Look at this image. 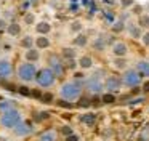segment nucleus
I'll return each instance as SVG.
<instances>
[{
	"label": "nucleus",
	"mask_w": 149,
	"mask_h": 141,
	"mask_svg": "<svg viewBox=\"0 0 149 141\" xmlns=\"http://www.w3.org/2000/svg\"><path fill=\"white\" fill-rule=\"evenodd\" d=\"M84 90V82H79L75 79H66L58 88V98L66 103H75L82 98Z\"/></svg>",
	"instance_id": "f257e3e1"
},
{
	"label": "nucleus",
	"mask_w": 149,
	"mask_h": 141,
	"mask_svg": "<svg viewBox=\"0 0 149 141\" xmlns=\"http://www.w3.org/2000/svg\"><path fill=\"white\" fill-rule=\"evenodd\" d=\"M39 69H40V67H37V64L27 63V61H21V63L16 66V75H15V77H16L21 83H24V85L36 83Z\"/></svg>",
	"instance_id": "f03ea898"
},
{
	"label": "nucleus",
	"mask_w": 149,
	"mask_h": 141,
	"mask_svg": "<svg viewBox=\"0 0 149 141\" xmlns=\"http://www.w3.org/2000/svg\"><path fill=\"white\" fill-rule=\"evenodd\" d=\"M56 80H58V77L55 75V72L48 66H43L39 69V74H37V79H36V85L40 90H48V88H53L56 85Z\"/></svg>",
	"instance_id": "7ed1b4c3"
},
{
	"label": "nucleus",
	"mask_w": 149,
	"mask_h": 141,
	"mask_svg": "<svg viewBox=\"0 0 149 141\" xmlns=\"http://www.w3.org/2000/svg\"><path fill=\"white\" fill-rule=\"evenodd\" d=\"M84 88L90 95H95V96L103 95L104 93V77H101V74L88 75L84 82Z\"/></svg>",
	"instance_id": "20e7f679"
},
{
	"label": "nucleus",
	"mask_w": 149,
	"mask_h": 141,
	"mask_svg": "<svg viewBox=\"0 0 149 141\" xmlns=\"http://www.w3.org/2000/svg\"><path fill=\"white\" fill-rule=\"evenodd\" d=\"M23 120H24L23 114H21V111H18V109H13V111L5 112V114H0V127L7 128V130H13V128L18 127Z\"/></svg>",
	"instance_id": "39448f33"
},
{
	"label": "nucleus",
	"mask_w": 149,
	"mask_h": 141,
	"mask_svg": "<svg viewBox=\"0 0 149 141\" xmlns=\"http://www.w3.org/2000/svg\"><path fill=\"white\" fill-rule=\"evenodd\" d=\"M47 66L55 72V75L58 79H64L66 75V66H64V59L61 58V54H56V53H52L48 58H47Z\"/></svg>",
	"instance_id": "423d86ee"
},
{
	"label": "nucleus",
	"mask_w": 149,
	"mask_h": 141,
	"mask_svg": "<svg viewBox=\"0 0 149 141\" xmlns=\"http://www.w3.org/2000/svg\"><path fill=\"white\" fill-rule=\"evenodd\" d=\"M120 77H122V83L123 87H127V88H138L139 85L143 83V77L139 75V72L135 69V67H130V69H127L123 74H120Z\"/></svg>",
	"instance_id": "0eeeda50"
},
{
	"label": "nucleus",
	"mask_w": 149,
	"mask_h": 141,
	"mask_svg": "<svg viewBox=\"0 0 149 141\" xmlns=\"http://www.w3.org/2000/svg\"><path fill=\"white\" fill-rule=\"evenodd\" d=\"M123 87L122 83V77L119 74H109V75L104 77V93H116L120 91V88Z\"/></svg>",
	"instance_id": "6e6552de"
},
{
	"label": "nucleus",
	"mask_w": 149,
	"mask_h": 141,
	"mask_svg": "<svg viewBox=\"0 0 149 141\" xmlns=\"http://www.w3.org/2000/svg\"><path fill=\"white\" fill-rule=\"evenodd\" d=\"M13 75H16V67L10 58L2 56L0 58V79L2 80H10Z\"/></svg>",
	"instance_id": "1a4fd4ad"
},
{
	"label": "nucleus",
	"mask_w": 149,
	"mask_h": 141,
	"mask_svg": "<svg viewBox=\"0 0 149 141\" xmlns=\"http://www.w3.org/2000/svg\"><path fill=\"white\" fill-rule=\"evenodd\" d=\"M109 53L112 58H127L130 53V47L125 40H120L117 38L112 45L109 47Z\"/></svg>",
	"instance_id": "9d476101"
},
{
	"label": "nucleus",
	"mask_w": 149,
	"mask_h": 141,
	"mask_svg": "<svg viewBox=\"0 0 149 141\" xmlns=\"http://www.w3.org/2000/svg\"><path fill=\"white\" fill-rule=\"evenodd\" d=\"M143 27L138 24V21L136 19H130V21H127V32L125 34L128 35V38H132V40H141V35H143Z\"/></svg>",
	"instance_id": "9b49d317"
},
{
	"label": "nucleus",
	"mask_w": 149,
	"mask_h": 141,
	"mask_svg": "<svg viewBox=\"0 0 149 141\" xmlns=\"http://www.w3.org/2000/svg\"><path fill=\"white\" fill-rule=\"evenodd\" d=\"M13 135L18 138H24V136H29L31 133H34V124L29 120H23L18 127H15L13 130Z\"/></svg>",
	"instance_id": "f8f14e48"
},
{
	"label": "nucleus",
	"mask_w": 149,
	"mask_h": 141,
	"mask_svg": "<svg viewBox=\"0 0 149 141\" xmlns=\"http://www.w3.org/2000/svg\"><path fill=\"white\" fill-rule=\"evenodd\" d=\"M5 34H7L8 37H13V38H18V40H19V38L24 35L23 34V26H21L18 21H10Z\"/></svg>",
	"instance_id": "ddd939ff"
},
{
	"label": "nucleus",
	"mask_w": 149,
	"mask_h": 141,
	"mask_svg": "<svg viewBox=\"0 0 149 141\" xmlns=\"http://www.w3.org/2000/svg\"><path fill=\"white\" fill-rule=\"evenodd\" d=\"M77 61H79V67L82 70H90L95 67V58L90 53H82Z\"/></svg>",
	"instance_id": "4468645a"
},
{
	"label": "nucleus",
	"mask_w": 149,
	"mask_h": 141,
	"mask_svg": "<svg viewBox=\"0 0 149 141\" xmlns=\"http://www.w3.org/2000/svg\"><path fill=\"white\" fill-rule=\"evenodd\" d=\"M111 66H112L114 70H117V72L123 74L127 69H130V61L127 59V58H112V61H111Z\"/></svg>",
	"instance_id": "2eb2a0df"
},
{
	"label": "nucleus",
	"mask_w": 149,
	"mask_h": 141,
	"mask_svg": "<svg viewBox=\"0 0 149 141\" xmlns=\"http://www.w3.org/2000/svg\"><path fill=\"white\" fill-rule=\"evenodd\" d=\"M91 43V40H90V35L87 34V32H82V34H79V35H75L74 38H72V47L74 48H87L88 45Z\"/></svg>",
	"instance_id": "dca6fc26"
},
{
	"label": "nucleus",
	"mask_w": 149,
	"mask_h": 141,
	"mask_svg": "<svg viewBox=\"0 0 149 141\" xmlns=\"http://www.w3.org/2000/svg\"><path fill=\"white\" fill-rule=\"evenodd\" d=\"M23 59L27 61V63L37 64V63H40V59H42V51L37 50V48H31V50H26V51L23 53Z\"/></svg>",
	"instance_id": "f3484780"
},
{
	"label": "nucleus",
	"mask_w": 149,
	"mask_h": 141,
	"mask_svg": "<svg viewBox=\"0 0 149 141\" xmlns=\"http://www.w3.org/2000/svg\"><path fill=\"white\" fill-rule=\"evenodd\" d=\"M34 31H36L37 35H50V32L53 31V26L50 21L47 19H40L36 26H34Z\"/></svg>",
	"instance_id": "a211bd4d"
},
{
	"label": "nucleus",
	"mask_w": 149,
	"mask_h": 141,
	"mask_svg": "<svg viewBox=\"0 0 149 141\" xmlns=\"http://www.w3.org/2000/svg\"><path fill=\"white\" fill-rule=\"evenodd\" d=\"M18 47L23 48L24 51L26 50H31V48H36V37L31 34H24L23 37L18 40Z\"/></svg>",
	"instance_id": "6ab92c4d"
},
{
	"label": "nucleus",
	"mask_w": 149,
	"mask_h": 141,
	"mask_svg": "<svg viewBox=\"0 0 149 141\" xmlns=\"http://www.w3.org/2000/svg\"><path fill=\"white\" fill-rule=\"evenodd\" d=\"M135 67L136 70L139 72V75L143 77V79H149V59H146V58H143V59H138L135 63Z\"/></svg>",
	"instance_id": "aec40b11"
},
{
	"label": "nucleus",
	"mask_w": 149,
	"mask_h": 141,
	"mask_svg": "<svg viewBox=\"0 0 149 141\" xmlns=\"http://www.w3.org/2000/svg\"><path fill=\"white\" fill-rule=\"evenodd\" d=\"M68 31H69V34H72L74 37L79 34H82V32H85L84 21H82V19H74V21H71L68 24Z\"/></svg>",
	"instance_id": "412c9836"
},
{
	"label": "nucleus",
	"mask_w": 149,
	"mask_h": 141,
	"mask_svg": "<svg viewBox=\"0 0 149 141\" xmlns=\"http://www.w3.org/2000/svg\"><path fill=\"white\" fill-rule=\"evenodd\" d=\"M91 48H93L95 51H104L107 48V38H106V34H101V35H98L96 38H93L91 40Z\"/></svg>",
	"instance_id": "4be33fe9"
},
{
	"label": "nucleus",
	"mask_w": 149,
	"mask_h": 141,
	"mask_svg": "<svg viewBox=\"0 0 149 141\" xmlns=\"http://www.w3.org/2000/svg\"><path fill=\"white\" fill-rule=\"evenodd\" d=\"M111 32H112L114 35H120V34H123V32H127V21L122 18L114 19L112 24H111Z\"/></svg>",
	"instance_id": "5701e85b"
},
{
	"label": "nucleus",
	"mask_w": 149,
	"mask_h": 141,
	"mask_svg": "<svg viewBox=\"0 0 149 141\" xmlns=\"http://www.w3.org/2000/svg\"><path fill=\"white\" fill-rule=\"evenodd\" d=\"M59 54H61V58L64 61H68V59H79V51H77V48H74V47H63L61 48V51H59Z\"/></svg>",
	"instance_id": "b1692460"
},
{
	"label": "nucleus",
	"mask_w": 149,
	"mask_h": 141,
	"mask_svg": "<svg viewBox=\"0 0 149 141\" xmlns=\"http://www.w3.org/2000/svg\"><path fill=\"white\" fill-rule=\"evenodd\" d=\"M36 48L40 51L52 48V38L48 35H37L36 37Z\"/></svg>",
	"instance_id": "393cba45"
},
{
	"label": "nucleus",
	"mask_w": 149,
	"mask_h": 141,
	"mask_svg": "<svg viewBox=\"0 0 149 141\" xmlns=\"http://www.w3.org/2000/svg\"><path fill=\"white\" fill-rule=\"evenodd\" d=\"M79 120H80V124L87 125V127H95V124L98 120V115L95 112H85V114H82L79 117Z\"/></svg>",
	"instance_id": "a878e982"
},
{
	"label": "nucleus",
	"mask_w": 149,
	"mask_h": 141,
	"mask_svg": "<svg viewBox=\"0 0 149 141\" xmlns=\"http://www.w3.org/2000/svg\"><path fill=\"white\" fill-rule=\"evenodd\" d=\"M16 109V103L10 98H2L0 99V114H5V112H10Z\"/></svg>",
	"instance_id": "bb28decb"
},
{
	"label": "nucleus",
	"mask_w": 149,
	"mask_h": 141,
	"mask_svg": "<svg viewBox=\"0 0 149 141\" xmlns=\"http://www.w3.org/2000/svg\"><path fill=\"white\" fill-rule=\"evenodd\" d=\"M37 22H39V21H37L36 13H32V11L24 13V16H23V24H26V26H36Z\"/></svg>",
	"instance_id": "cd10ccee"
},
{
	"label": "nucleus",
	"mask_w": 149,
	"mask_h": 141,
	"mask_svg": "<svg viewBox=\"0 0 149 141\" xmlns=\"http://www.w3.org/2000/svg\"><path fill=\"white\" fill-rule=\"evenodd\" d=\"M136 21L143 27V31H149V11H144L143 15H139L136 18Z\"/></svg>",
	"instance_id": "c85d7f7f"
},
{
	"label": "nucleus",
	"mask_w": 149,
	"mask_h": 141,
	"mask_svg": "<svg viewBox=\"0 0 149 141\" xmlns=\"http://www.w3.org/2000/svg\"><path fill=\"white\" fill-rule=\"evenodd\" d=\"M58 140V133L55 130H47L39 136V141H56Z\"/></svg>",
	"instance_id": "c756f323"
},
{
	"label": "nucleus",
	"mask_w": 149,
	"mask_h": 141,
	"mask_svg": "<svg viewBox=\"0 0 149 141\" xmlns=\"http://www.w3.org/2000/svg\"><path fill=\"white\" fill-rule=\"evenodd\" d=\"M64 66H66V70L68 72H72V74H75L80 67H79V61L77 59H68V61H64Z\"/></svg>",
	"instance_id": "7c9ffc66"
},
{
	"label": "nucleus",
	"mask_w": 149,
	"mask_h": 141,
	"mask_svg": "<svg viewBox=\"0 0 149 141\" xmlns=\"http://www.w3.org/2000/svg\"><path fill=\"white\" fill-rule=\"evenodd\" d=\"M101 103H104V104H114L116 103V95H112V93H103L101 95Z\"/></svg>",
	"instance_id": "2f4dec72"
},
{
	"label": "nucleus",
	"mask_w": 149,
	"mask_h": 141,
	"mask_svg": "<svg viewBox=\"0 0 149 141\" xmlns=\"http://www.w3.org/2000/svg\"><path fill=\"white\" fill-rule=\"evenodd\" d=\"M119 5L122 10H132L136 5V0H119Z\"/></svg>",
	"instance_id": "473e14b6"
},
{
	"label": "nucleus",
	"mask_w": 149,
	"mask_h": 141,
	"mask_svg": "<svg viewBox=\"0 0 149 141\" xmlns=\"http://www.w3.org/2000/svg\"><path fill=\"white\" fill-rule=\"evenodd\" d=\"M139 43L143 45L144 48H149V31H144L141 35V40H139Z\"/></svg>",
	"instance_id": "72a5a7b5"
},
{
	"label": "nucleus",
	"mask_w": 149,
	"mask_h": 141,
	"mask_svg": "<svg viewBox=\"0 0 149 141\" xmlns=\"http://www.w3.org/2000/svg\"><path fill=\"white\" fill-rule=\"evenodd\" d=\"M132 13H133V15L136 16V18H138L139 15H143V13H144V8H143V6L139 5V3H136V5H135V6H133V8H132Z\"/></svg>",
	"instance_id": "f704fd0d"
},
{
	"label": "nucleus",
	"mask_w": 149,
	"mask_h": 141,
	"mask_svg": "<svg viewBox=\"0 0 149 141\" xmlns=\"http://www.w3.org/2000/svg\"><path fill=\"white\" fill-rule=\"evenodd\" d=\"M61 133L68 138V136H71V135H74V130H72L71 125H64V127H61Z\"/></svg>",
	"instance_id": "c9c22d12"
},
{
	"label": "nucleus",
	"mask_w": 149,
	"mask_h": 141,
	"mask_svg": "<svg viewBox=\"0 0 149 141\" xmlns=\"http://www.w3.org/2000/svg\"><path fill=\"white\" fill-rule=\"evenodd\" d=\"M8 24H10V21H7V19L2 16V18H0V31H7Z\"/></svg>",
	"instance_id": "e433bc0d"
},
{
	"label": "nucleus",
	"mask_w": 149,
	"mask_h": 141,
	"mask_svg": "<svg viewBox=\"0 0 149 141\" xmlns=\"http://www.w3.org/2000/svg\"><path fill=\"white\" fill-rule=\"evenodd\" d=\"M50 117L48 112H37V120H47Z\"/></svg>",
	"instance_id": "4c0bfd02"
},
{
	"label": "nucleus",
	"mask_w": 149,
	"mask_h": 141,
	"mask_svg": "<svg viewBox=\"0 0 149 141\" xmlns=\"http://www.w3.org/2000/svg\"><path fill=\"white\" fill-rule=\"evenodd\" d=\"M66 141H80V136H79V135H71V136H68L66 138Z\"/></svg>",
	"instance_id": "58836bf2"
},
{
	"label": "nucleus",
	"mask_w": 149,
	"mask_h": 141,
	"mask_svg": "<svg viewBox=\"0 0 149 141\" xmlns=\"http://www.w3.org/2000/svg\"><path fill=\"white\" fill-rule=\"evenodd\" d=\"M42 99H43V101H52V99H53V95H52V93H43Z\"/></svg>",
	"instance_id": "ea45409f"
},
{
	"label": "nucleus",
	"mask_w": 149,
	"mask_h": 141,
	"mask_svg": "<svg viewBox=\"0 0 149 141\" xmlns=\"http://www.w3.org/2000/svg\"><path fill=\"white\" fill-rule=\"evenodd\" d=\"M88 104H90V101H88V99H85V98L79 99V106H84V107H85V106H88Z\"/></svg>",
	"instance_id": "a19ab883"
},
{
	"label": "nucleus",
	"mask_w": 149,
	"mask_h": 141,
	"mask_svg": "<svg viewBox=\"0 0 149 141\" xmlns=\"http://www.w3.org/2000/svg\"><path fill=\"white\" fill-rule=\"evenodd\" d=\"M143 88H144V91H149V82L144 83V85H143Z\"/></svg>",
	"instance_id": "79ce46f5"
},
{
	"label": "nucleus",
	"mask_w": 149,
	"mask_h": 141,
	"mask_svg": "<svg viewBox=\"0 0 149 141\" xmlns=\"http://www.w3.org/2000/svg\"><path fill=\"white\" fill-rule=\"evenodd\" d=\"M3 35H5V31H0V42H2V38H3Z\"/></svg>",
	"instance_id": "37998d69"
},
{
	"label": "nucleus",
	"mask_w": 149,
	"mask_h": 141,
	"mask_svg": "<svg viewBox=\"0 0 149 141\" xmlns=\"http://www.w3.org/2000/svg\"><path fill=\"white\" fill-rule=\"evenodd\" d=\"M0 141H7V138H3V136H0Z\"/></svg>",
	"instance_id": "c03bdc74"
},
{
	"label": "nucleus",
	"mask_w": 149,
	"mask_h": 141,
	"mask_svg": "<svg viewBox=\"0 0 149 141\" xmlns=\"http://www.w3.org/2000/svg\"><path fill=\"white\" fill-rule=\"evenodd\" d=\"M0 18H2V10H0Z\"/></svg>",
	"instance_id": "a18cd8bd"
}]
</instances>
